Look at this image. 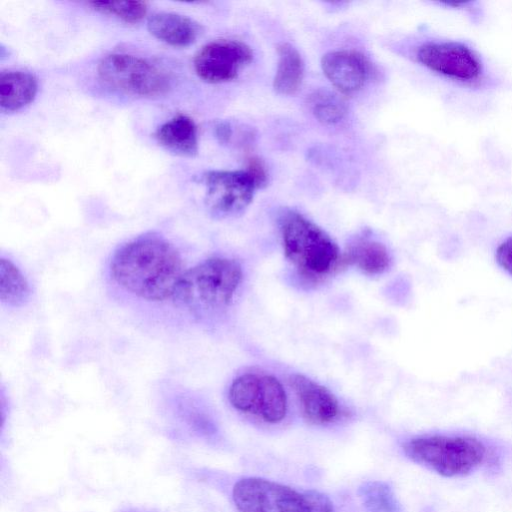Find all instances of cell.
I'll return each mask as SVG.
<instances>
[{
	"mask_svg": "<svg viewBox=\"0 0 512 512\" xmlns=\"http://www.w3.org/2000/svg\"><path fill=\"white\" fill-rule=\"evenodd\" d=\"M242 277L239 262L212 257L184 271L173 298L196 314L217 312L230 304Z\"/></svg>",
	"mask_w": 512,
	"mask_h": 512,
	"instance_id": "7a4b0ae2",
	"label": "cell"
},
{
	"mask_svg": "<svg viewBox=\"0 0 512 512\" xmlns=\"http://www.w3.org/2000/svg\"><path fill=\"white\" fill-rule=\"evenodd\" d=\"M289 382L309 423L328 424L338 417L339 403L327 388L301 374L291 375Z\"/></svg>",
	"mask_w": 512,
	"mask_h": 512,
	"instance_id": "7c38bea8",
	"label": "cell"
},
{
	"mask_svg": "<svg viewBox=\"0 0 512 512\" xmlns=\"http://www.w3.org/2000/svg\"><path fill=\"white\" fill-rule=\"evenodd\" d=\"M205 204L218 219L236 216L251 203L257 189L246 170H212L204 174Z\"/></svg>",
	"mask_w": 512,
	"mask_h": 512,
	"instance_id": "ba28073f",
	"label": "cell"
},
{
	"mask_svg": "<svg viewBox=\"0 0 512 512\" xmlns=\"http://www.w3.org/2000/svg\"><path fill=\"white\" fill-rule=\"evenodd\" d=\"M37 89V79L28 72H2L0 74L1 109L6 112L20 110L34 100Z\"/></svg>",
	"mask_w": 512,
	"mask_h": 512,
	"instance_id": "9a60e30c",
	"label": "cell"
},
{
	"mask_svg": "<svg viewBox=\"0 0 512 512\" xmlns=\"http://www.w3.org/2000/svg\"><path fill=\"white\" fill-rule=\"evenodd\" d=\"M231 134H232V130L228 123L219 122L218 124H216L215 135L220 142H222V143L228 142L231 137Z\"/></svg>",
	"mask_w": 512,
	"mask_h": 512,
	"instance_id": "cb8c5ba5",
	"label": "cell"
},
{
	"mask_svg": "<svg viewBox=\"0 0 512 512\" xmlns=\"http://www.w3.org/2000/svg\"><path fill=\"white\" fill-rule=\"evenodd\" d=\"M97 73L106 86L131 96H159L170 87L169 78L161 69L130 54L107 55L99 62Z\"/></svg>",
	"mask_w": 512,
	"mask_h": 512,
	"instance_id": "5b68a950",
	"label": "cell"
},
{
	"mask_svg": "<svg viewBox=\"0 0 512 512\" xmlns=\"http://www.w3.org/2000/svg\"><path fill=\"white\" fill-rule=\"evenodd\" d=\"M232 406L264 422H281L287 412V397L282 384L272 375L246 373L237 377L229 388Z\"/></svg>",
	"mask_w": 512,
	"mask_h": 512,
	"instance_id": "8992f818",
	"label": "cell"
},
{
	"mask_svg": "<svg viewBox=\"0 0 512 512\" xmlns=\"http://www.w3.org/2000/svg\"><path fill=\"white\" fill-rule=\"evenodd\" d=\"M88 4L102 14L112 15L130 24L143 20L148 10L147 3L143 1H94Z\"/></svg>",
	"mask_w": 512,
	"mask_h": 512,
	"instance_id": "44dd1931",
	"label": "cell"
},
{
	"mask_svg": "<svg viewBox=\"0 0 512 512\" xmlns=\"http://www.w3.org/2000/svg\"><path fill=\"white\" fill-rule=\"evenodd\" d=\"M110 273L134 295L163 301L173 297L184 271L182 259L171 243L159 235L146 234L115 251Z\"/></svg>",
	"mask_w": 512,
	"mask_h": 512,
	"instance_id": "6da1fadb",
	"label": "cell"
},
{
	"mask_svg": "<svg viewBox=\"0 0 512 512\" xmlns=\"http://www.w3.org/2000/svg\"><path fill=\"white\" fill-rule=\"evenodd\" d=\"M155 137L163 148L175 155L193 157L198 152L197 127L187 115L178 114L163 123Z\"/></svg>",
	"mask_w": 512,
	"mask_h": 512,
	"instance_id": "5bb4252c",
	"label": "cell"
},
{
	"mask_svg": "<svg viewBox=\"0 0 512 512\" xmlns=\"http://www.w3.org/2000/svg\"><path fill=\"white\" fill-rule=\"evenodd\" d=\"M358 492L367 512H403L393 489L385 482H366Z\"/></svg>",
	"mask_w": 512,
	"mask_h": 512,
	"instance_id": "d6986e66",
	"label": "cell"
},
{
	"mask_svg": "<svg viewBox=\"0 0 512 512\" xmlns=\"http://www.w3.org/2000/svg\"><path fill=\"white\" fill-rule=\"evenodd\" d=\"M412 461L445 477L466 475L485 460L486 447L468 436L427 435L415 437L403 445Z\"/></svg>",
	"mask_w": 512,
	"mask_h": 512,
	"instance_id": "277c9868",
	"label": "cell"
},
{
	"mask_svg": "<svg viewBox=\"0 0 512 512\" xmlns=\"http://www.w3.org/2000/svg\"><path fill=\"white\" fill-rule=\"evenodd\" d=\"M246 172L254 181L257 188H261L267 183V173L263 163L257 158H251L248 161Z\"/></svg>",
	"mask_w": 512,
	"mask_h": 512,
	"instance_id": "603a6c76",
	"label": "cell"
},
{
	"mask_svg": "<svg viewBox=\"0 0 512 512\" xmlns=\"http://www.w3.org/2000/svg\"><path fill=\"white\" fill-rule=\"evenodd\" d=\"M278 64L273 80L274 89L282 95L294 94L301 86L304 63L300 53L288 43L278 46Z\"/></svg>",
	"mask_w": 512,
	"mask_h": 512,
	"instance_id": "2e32d148",
	"label": "cell"
},
{
	"mask_svg": "<svg viewBox=\"0 0 512 512\" xmlns=\"http://www.w3.org/2000/svg\"><path fill=\"white\" fill-rule=\"evenodd\" d=\"M322 70L332 85L344 94L360 90L370 74L368 60L352 50H336L325 54Z\"/></svg>",
	"mask_w": 512,
	"mask_h": 512,
	"instance_id": "8fae6325",
	"label": "cell"
},
{
	"mask_svg": "<svg viewBox=\"0 0 512 512\" xmlns=\"http://www.w3.org/2000/svg\"><path fill=\"white\" fill-rule=\"evenodd\" d=\"M26 278L10 260H0V298L9 306H21L29 297Z\"/></svg>",
	"mask_w": 512,
	"mask_h": 512,
	"instance_id": "ac0fdd59",
	"label": "cell"
},
{
	"mask_svg": "<svg viewBox=\"0 0 512 512\" xmlns=\"http://www.w3.org/2000/svg\"><path fill=\"white\" fill-rule=\"evenodd\" d=\"M344 260L355 264L370 275L383 273L391 263L387 248L382 243L370 239H361L352 244Z\"/></svg>",
	"mask_w": 512,
	"mask_h": 512,
	"instance_id": "e0dca14e",
	"label": "cell"
},
{
	"mask_svg": "<svg viewBox=\"0 0 512 512\" xmlns=\"http://www.w3.org/2000/svg\"><path fill=\"white\" fill-rule=\"evenodd\" d=\"M280 226L285 256L302 277L319 281L338 267L342 260L339 247L315 223L289 211Z\"/></svg>",
	"mask_w": 512,
	"mask_h": 512,
	"instance_id": "3957f363",
	"label": "cell"
},
{
	"mask_svg": "<svg viewBox=\"0 0 512 512\" xmlns=\"http://www.w3.org/2000/svg\"><path fill=\"white\" fill-rule=\"evenodd\" d=\"M253 59L251 48L238 40L218 39L204 45L194 57L197 75L208 83L233 80Z\"/></svg>",
	"mask_w": 512,
	"mask_h": 512,
	"instance_id": "30bf717a",
	"label": "cell"
},
{
	"mask_svg": "<svg viewBox=\"0 0 512 512\" xmlns=\"http://www.w3.org/2000/svg\"><path fill=\"white\" fill-rule=\"evenodd\" d=\"M417 61L429 70L463 83L481 79L482 63L466 45L453 42H428L416 52Z\"/></svg>",
	"mask_w": 512,
	"mask_h": 512,
	"instance_id": "9c48e42d",
	"label": "cell"
},
{
	"mask_svg": "<svg viewBox=\"0 0 512 512\" xmlns=\"http://www.w3.org/2000/svg\"><path fill=\"white\" fill-rule=\"evenodd\" d=\"M147 29L152 36L174 47L190 46L200 33L198 23L187 16L173 12L152 14L148 18Z\"/></svg>",
	"mask_w": 512,
	"mask_h": 512,
	"instance_id": "4fadbf2b",
	"label": "cell"
},
{
	"mask_svg": "<svg viewBox=\"0 0 512 512\" xmlns=\"http://www.w3.org/2000/svg\"><path fill=\"white\" fill-rule=\"evenodd\" d=\"M497 263L512 276V237L503 241L496 250Z\"/></svg>",
	"mask_w": 512,
	"mask_h": 512,
	"instance_id": "7402d4cb",
	"label": "cell"
},
{
	"mask_svg": "<svg viewBox=\"0 0 512 512\" xmlns=\"http://www.w3.org/2000/svg\"><path fill=\"white\" fill-rule=\"evenodd\" d=\"M232 497L239 512H314L311 490L299 492L259 477L237 481Z\"/></svg>",
	"mask_w": 512,
	"mask_h": 512,
	"instance_id": "52a82bcc",
	"label": "cell"
},
{
	"mask_svg": "<svg viewBox=\"0 0 512 512\" xmlns=\"http://www.w3.org/2000/svg\"><path fill=\"white\" fill-rule=\"evenodd\" d=\"M309 105L314 116L324 124H335L346 114L344 102L335 94L319 90L309 98Z\"/></svg>",
	"mask_w": 512,
	"mask_h": 512,
	"instance_id": "ffe728a7",
	"label": "cell"
}]
</instances>
